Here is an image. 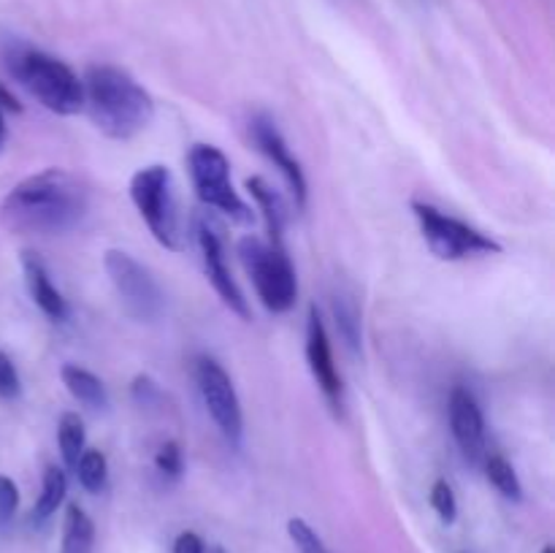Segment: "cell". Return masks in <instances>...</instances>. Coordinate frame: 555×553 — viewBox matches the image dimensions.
<instances>
[{
  "label": "cell",
  "instance_id": "cell-2",
  "mask_svg": "<svg viewBox=\"0 0 555 553\" xmlns=\"http://www.w3.org/2000/svg\"><path fill=\"white\" fill-rule=\"evenodd\" d=\"M85 108L106 139L130 141L155 117L150 92L117 65H90L81 79Z\"/></svg>",
  "mask_w": 555,
  "mask_h": 553
},
{
  "label": "cell",
  "instance_id": "cell-29",
  "mask_svg": "<svg viewBox=\"0 0 555 553\" xmlns=\"http://www.w3.org/2000/svg\"><path fill=\"white\" fill-rule=\"evenodd\" d=\"M173 553H206V545L195 531H182L173 542Z\"/></svg>",
  "mask_w": 555,
  "mask_h": 553
},
{
  "label": "cell",
  "instance_id": "cell-4",
  "mask_svg": "<svg viewBox=\"0 0 555 553\" xmlns=\"http://www.w3.org/2000/svg\"><path fill=\"white\" fill-rule=\"evenodd\" d=\"M236 249L263 307L274 314L291 312L298 296V285L285 247H274L258 236H244Z\"/></svg>",
  "mask_w": 555,
  "mask_h": 553
},
{
  "label": "cell",
  "instance_id": "cell-17",
  "mask_svg": "<svg viewBox=\"0 0 555 553\" xmlns=\"http://www.w3.org/2000/svg\"><path fill=\"white\" fill-rule=\"evenodd\" d=\"M92 542H95L92 518L79 504H68L63 520V553H92Z\"/></svg>",
  "mask_w": 555,
  "mask_h": 553
},
{
  "label": "cell",
  "instance_id": "cell-15",
  "mask_svg": "<svg viewBox=\"0 0 555 553\" xmlns=\"http://www.w3.org/2000/svg\"><path fill=\"white\" fill-rule=\"evenodd\" d=\"M244 188L249 190V195L255 198L258 209L263 211V220H266V228H269V239H271L269 244H274V247H285L282 242H285L287 211H285V201H282V195L276 193L263 177H249L247 182H244Z\"/></svg>",
  "mask_w": 555,
  "mask_h": 553
},
{
  "label": "cell",
  "instance_id": "cell-13",
  "mask_svg": "<svg viewBox=\"0 0 555 553\" xmlns=\"http://www.w3.org/2000/svg\"><path fill=\"white\" fill-rule=\"evenodd\" d=\"M450 428L459 442L461 453L469 464H477L486 455V417L480 404L466 388H455L450 394Z\"/></svg>",
  "mask_w": 555,
  "mask_h": 553
},
{
  "label": "cell",
  "instance_id": "cell-25",
  "mask_svg": "<svg viewBox=\"0 0 555 553\" xmlns=\"http://www.w3.org/2000/svg\"><path fill=\"white\" fill-rule=\"evenodd\" d=\"M155 466L160 475L171 477V480L182 477L184 455H182V448H179V442L160 445V450H157V455H155Z\"/></svg>",
  "mask_w": 555,
  "mask_h": 553
},
{
  "label": "cell",
  "instance_id": "cell-23",
  "mask_svg": "<svg viewBox=\"0 0 555 553\" xmlns=\"http://www.w3.org/2000/svg\"><path fill=\"white\" fill-rule=\"evenodd\" d=\"M287 535H291L298 553H331L328 548H325V542L318 537V531H314L304 518L287 520Z\"/></svg>",
  "mask_w": 555,
  "mask_h": 553
},
{
  "label": "cell",
  "instance_id": "cell-27",
  "mask_svg": "<svg viewBox=\"0 0 555 553\" xmlns=\"http://www.w3.org/2000/svg\"><path fill=\"white\" fill-rule=\"evenodd\" d=\"M22 390L20 383V372H16L14 361H11L5 352H0V396L3 399H16Z\"/></svg>",
  "mask_w": 555,
  "mask_h": 553
},
{
  "label": "cell",
  "instance_id": "cell-12",
  "mask_svg": "<svg viewBox=\"0 0 555 553\" xmlns=\"http://www.w3.org/2000/svg\"><path fill=\"white\" fill-rule=\"evenodd\" d=\"M249 130H253L255 146H258V150L263 152L276 168H280L285 182L291 184V193L293 198H296V206L298 209H304V206H307V193H309L307 177H304L301 171V163L291 155V146L285 144V139H282L274 119L266 117V114H258V117L253 119V125H249Z\"/></svg>",
  "mask_w": 555,
  "mask_h": 553
},
{
  "label": "cell",
  "instance_id": "cell-8",
  "mask_svg": "<svg viewBox=\"0 0 555 553\" xmlns=\"http://www.w3.org/2000/svg\"><path fill=\"white\" fill-rule=\"evenodd\" d=\"M103 266H106L108 280H112L117 296L122 298L128 314L144 320V323L160 318L166 296L146 266H141L133 255L122 253V249H108L103 255Z\"/></svg>",
  "mask_w": 555,
  "mask_h": 553
},
{
  "label": "cell",
  "instance_id": "cell-22",
  "mask_svg": "<svg viewBox=\"0 0 555 553\" xmlns=\"http://www.w3.org/2000/svg\"><path fill=\"white\" fill-rule=\"evenodd\" d=\"M486 475H488V480H491V486L496 488L502 497L515 499V502L524 497V486H520V480H518V472L513 470V464H509L504 455H488Z\"/></svg>",
  "mask_w": 555,
  "mask_h": 553
},
{
  "label": "cell",
  "instance_id": "cell-16",
  "mask_svg": "<svg viewBox=\"0 0 555 553\" xmlns=\"http://www.w3.org/2000/svg\"><path fill=\"white\" fill-rule=\"evenodd\" d=\"M63 385L68 388V394L74 396L79 404H85L87 410H106L108 407V394H106V385L98 374H92L90 369L85 366H76V363H65L63 372Z\"/></svg>",
  "mask_w": 555,
  "mask_h": 553
},
{
  "label": "cell",
  "instance_id": "cell-32",
  "mask_svg": "<svg viewBox=\"0 0 555 553\" xmlns=\"http://www.w3.org/2000/svg\"><path fill=\"white\" fill-rule=\"evenodd\" d=\"M542 553H555V551H553V545H545V548H542Z\"/></svg>",
  "mask_w": 555,
  "mask_h": 553
},
{
  "label": "cell",
  "instance_id": "cell-3",
  "mask_svg": "<svg viewBox=\"0 0 555 553\" xmlns=\"http://www.w3.org/2000/svg\"><path fill=\"white\" fill-rule=\"evenodd\" d=\"M9 68L20 79V85L49 112L70 117L85 108L81 79L63 60L30 47H14L9 52Z\"/></svg>",
  "mask_w": 555,
  "mask_h": 553
},
{
  "label": "cell",
  "instance_id": "cell-11",
  "mask_svg": "<svg viewBox=\"0 0 555 553\" xmlns=\"http://www.w3.org/2000/svg\"><path fill=\"white\" fill-rule=\"evenodd\" d=\"M307 361L309 369H312V377L318 380L320 390H323V396L328 399L331 410H334L336 415H341V407H345V385H341L339 372H336L328 331H325V323L314 304L309 307L307 320Z\"/></svg>",
  "mask_w": 555,
  "mask_h": 553
},
{
  "label": "cell",
  "instance_id": "cell-24",
  "mask_svg": "<svg viewBox=\"0 0 555 553\" xmlns=\"http://www.w3.org/2000/svg\"><path fill=\"white\" fill-rule=\"evenodd\" d=\"M431 507L437 510V515L444 524H453L455 515H459V502H455L453 486L448 480H442V477L431 486Z\"/></svg>",
  "mask_w": 555,
  "mask_h": 553
},
{
  "label": "cell",
  "instance_id": "cell-20",
  "mask_svg": "<svg viewBox=\"0 0 555 553\" xmlns=\"http://www.w3.org/2000/svg\"><path fill=\"white\" fill-rule=\"evenodd\" d=\"M57 442H60V453H63V461L68 470H74L79 455L87 450V432H85V421H81L76 412H63L57 426Z\"/></svg>",
  "mask_w": 555,
  "mask_h": 553
},
{
  "label": "cell",
  "instance_id": "cell-9",
  "mask_svg": "<svg viewBox=\"0 0 555 553\" xmlns=\"http://www.w3.org/2000/svg\"><path fill=\"white\" fill-rule=\"evenodd\" d=\"M195 383H198L206 412H209L211 421L217 423L222 437H225L231 445L242 442V434H244L242 404H238L236 388H233V380L228 377L225 369L209 356L198 358V361H195Z\"/></svg>",
  "mask_w": 555,
  "mask_h": 553
},
{
  "label": "cell",
  "instance_id": "cell-6",
  "mask_svg": "<svg viewBox=\"0 0 555 553\" xmlns=\"http://www.w3.org/2000/svg\"><path fill=\"white\" fill-rule=\"evenodd\" d=\"M412 211H415L417 222H421V233L426 239L428 249L442 260H464L472 255H496L502 253V244L488 233L477 231L469 222L455 220V217L444 215L437 206L423 204V201H412Z\"/></svg>",
  "mask_w": 555,
  "mask_h": 553
},
{
  "label": "cell",
  "instance_id": "cell-14",
  "mask_svg": "<svg viewBox=\"0 0 555 553\" xmlns=\"http://www.w3.org/2000/svg\"><path fill=\"white\" fill-rule=\"evenodd\" d=\"M22 271H25V282H27V291H30V298L36 301V307L41 309L47 318L57 320H68V304H65L63 293L52 285L49 280V271L47 266L41 263V258L33 253H22Z\"/></svg>",
  "mask_w": 555,
  "mask_h": 553
},
{
  "label": "cell",
  "instance_id": "cell-30",
  "mask_svg": "<svg viewBox=\"0 0 555 553\" xmlns=\"http://www.w3.org/2000/svg\"><path fill=\"white\" fill-rule=\"evenodd\" d=\"M3 108H5V112H14V114H20V112H22V103L16 101V98L11 95L9 90H5V85H3V81H0V112H3Z\"/></svg>",
  "mask_w": 555,
  "mask_h": 553
},
{
  "label": "cell",
  "instance_id": "cell-1",
  "mask_svg": "<svg viewBox=\"0 0 555 553\" xmlns=\"http://www.w3.org/2000/svg\"><path fill=\"white\" fill-rule=\"evenodd\" d=\"M90 211V190L74 173L63 168H47L22 179L5 195L0 215L16 233H43L57 236L85 222Z\"/></svg>",
  "mask_w": 555,
  "mask_h": 553
},
{
  "label": "cell",
  "instance_id": "cell-19",
  "mask_svg": "<svg viewBox=\"0 0 555 553\" xmlns=\"http://www.w3.org/2000/svg\"><path fill=\"white\" fill-rule=\"evenodd\" d=\"M334 320L336 331L352 352H361V309L350 293H334Z\"/></svg>",
  "mask_w": 555,
  "mask_h": 553
},
{
  "label": "cell",
  "instance_id": "cell-5",
  "mask_svg": "<svg viewBox=\"0 0 555 553\" xmlns=\"http://www.w3.org/2000/svg\"><path fill=\"white\" fill-rule=\"evenodd\" d=\"M130 198L144 217L146 228L157 244L166 249H182V228H179V204L173 193V177L166 166H146L130 177Z\"/></svg>",
  "mask_w": 555,
  "mask_h": 553
},
{
  "label": "cell",
  "instance_id": "cell-28",
  "mask_svg": "<svg viewBox=\"0 0 555 553\" xmlns=\"http://www.w3.org/2000/svg\"><path fill=\"white\" fill-rule=\"evenodd\" d=\"M133 399L139 401V404H152V401L160 396V390H157V383L152 377H146V374H139V377L133 380Z\"/></svg>",
  "mask_w": 555,
  "mask_h": 553
},
{
  "label": "cell",
  "instance_id": "cell-21",
  "mask_svg": "<svg viewBox=\"0 0 555 553\" xmlns=\"http://www.w3.org/2000/svg\"><path fill=\"white\" fill-rule=\"evenodd\" d=\"M74 472H76V477H79V483L85 491L101 493L103 488H106L108 461L101 450H85V453L79 455V461H76Z\"/></svg>",
  "mask_w": 555,
  "mask_h": 553
},
{
  "label": "cell",
  "instance_id": "cell-7",
  "mask_svg": "<svg viewBox=\"0 0 555 553\" xmlns=\"http://www.w3.org/2000/svg\"><path fill=\"white\" fill-rule=\"evenodd\" d=\"M190 177L198 198L211 209L222 211L236 222H253L255 215L247 201L231 184V163L217 146L195 144L188 155Z\"/></svg>",
  "mask_w": 555,
  "mask_h": 553
},
{
  "label": "cell",
  "instance_id": "cell-31",
  "mask_svg": "<svg viewBox=\"0 0 555 553\" xmlns=\"http://www.w3.org/2000/svg\"><path fill=\"white\" fill-rule=\"evenodd\" d=\"M5 141V123H3V112H0V146H3Z\"/></svg>",
  "mask_w": 555,
  "mask_h": 553
},
{
  "label": "cell",
  "instance_id": "cell-10",
  "mask_svg": "<svg viewBox=\"0 0 555 553\" xmlns=\"http://www.w3.org/2000/svg\"><path fill=\"white\" fill-rule=\"evenodd\" d=\"M195 236H198L201 255H204L206 276H209V282L215 285L217 296H220L222 301H225V307H231V312H236L242 320L253 318L242 287H238V282L233 280L231 269H228L225 247H222V239L220 233H217V228L211 226V222L198 220L195 222Z\"/></svg>",
  "mask_w": 555,
  "mask_h": 553
},
{
  "label": "cell",
  "instance_id": "cell-18",
  "mask_svg": "<svg viewBox=\"0 0 555 553\" xmlns=\"http://www.w3.org/2000/svg\"><path fill=\"white\" fill-rule=\"evenodd\" d=\"M65 493H68V477H65V472L60 470V466H47V472H43V483H41V497H38L36 507H33V524L41 526L43 520L52 518L54 513H57V507L63 504Z\"/></svg>",
  "mask_w": 555,
  "mask_h": 553
},
{
  "label": "cell",
  "instance_id": "cell-26",
  "mask_svg": "<svg viewBox=\"0 0 555 553\" xmlns=\"http://www.w3.org/2000/svg\"><path fill=\"white\" fill-rule=\"evenodd\" d=\"M16 507H20V488L11 477L0 475V529L11 524V518L16 515Z\"/></svg>",
  "mask_w": 555,
  "mask_h": 553
}]
</instances>
